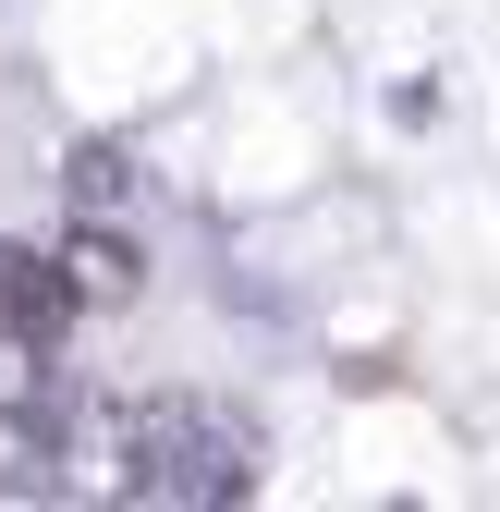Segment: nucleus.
Masks as SVG:
<instances>
[{
  "label": "nucleus",
  "mask_w": 500,
  "mask_h": 512,
  "mask_svg": "<svg viewBox=\"0 0 500 512\" xmlns=\"http://www.w3.org/2000/svg\"><path fill=\"white\" fill-rule=\"evenodd\" d=\"M110 488L147 512H220L269 488V427L220 391H147L110 415Z\"/></svg>",
  "instance_id": "1"
},
{
  "label": "nucleus",
  "mask_w": 500,
  "mask_h": 512,
  "mask_svg": "<svg viewBox=\"0 0 500 512\" xmlns=\"http://www.w3.org/2000/svg\"><path fill=\"white\" fill-rule=\"evenodd\" d=\"M61 317H74L61 269L37 244H0V378H37V354L61 342Z\"/></svg>",
  "instance_id": "2"
},
{
  "label": "nucleus",
  "mask_w": 500,
  "mask_h": 512,
  "mask_svg": "<svg viewBox=\"0 0 500 512\" xmlns=\"http://www.w3.org/2000/svg\"><path fill=\"white\" fill-rule=\"evenodd\" d=\"M49 269H61V293H74V305H122V293H135V281H147V256H135V244H122L110 220H86L74 244H49Z\"/></svg>",
  "instance_id": "3"
}]
</instances>
